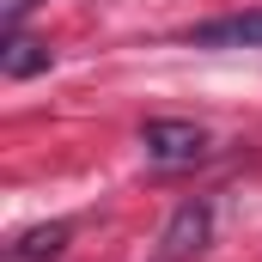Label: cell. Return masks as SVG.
Returning a JSON list of instances; mask_svg holds the SVG:
<instances>
[{
  "mask_svg": "<svg viewBox=\"0 0 262 262\" xmlns=\"http://www.w3.org/2000/svg\"><path fill=\"white\" fill-rule=\"evenodd\" d=\"M140 146H146L152 165L183 171V165H201L213 152V134L201 122H183V116H152V122H140Z\"/></svg>",
  "mask_w": 262,
  "mask_h": 262,
  "instance_id": "cell-1",
  "label": "cell"
},
{
  "mask_svg": "<svg viewBox=\"0 0 262 262\" xmlns=\"http://www.w3.org/2000/svg\"><path fill=\"white\" fill-rule=\"evenodd\" d=\"M195 49H262V12H232V18H207L189 31Z\"/></svg>",
  "mask_w": 262,
  "mask_h": 262,
  "instance_id": "cell-3",
  "label": "cell"
},
{
  "mask_svg": "<svg viewBox=\"0 0 262 262\" xmlns=\"http://www.w3.org/2000/svg\"><path fill=\"white\" fill-rule=\"evenodd\" d=\"M67 238H73V226H67V220L31 226V232H18V238L6 244V262H55V256L67 250Z\"/></svg>",
  "mask_w": 262,
  "mask_h": 262,
  "instance_id": "cell-4",
  "label": "cell"
},
{
  "mask_svg": "<svg viewBox=\"0 0 262 262\" xmlns=\"http://www.w3.org/2000/svg\"><path fill=\"white\" fill-rule=\"evenodd\" d=\"M49 43H37V37H25V31H6V43H0V73L6 79H37V73H49Z\"/></svg>",
  "mask_w": 262,
  "mask_h": 262,
  "instance_id": "cell-5",
  "label": "cell"
},
{
  "mask_svg": "<svg viewBox=\"0 0 262 262\" xmlns=\"http://www.w3.org/2000/svg\"><path fill=\"white\" fill-rule=\"evenodd\" d=\"M207 238H213V207L207 201H183L165 220V232H159V256L165 262H189V256L207 250Z\"/></svg>",
  "mask_w": 262,
  "mask_h": 262,
  "instance_id": "cell-2",
  "label": "cell"
},
{
  "mask_svg": "<svg viewBox=\"0 0 262 262\" xmlns=\"http://www.w3.org/2000/svg\"><path fill=\"white\" fill-rule=\"evenodd\" d=\"M159 262H165V256H159Z\"/></svg>",
  "mask_w": 262,
  "mask_h": 262,
  "instance_id": "cell-7",
  "label": "cell"
},
{
  "mask_svg": "<svg viewBox=\"0 0 262 262\" xmlns=\"http://www.w3.org/2000/svg\"><path fill=\"white\" fill-rule=\"evenodd\" d=\"M31 6H37V0H0V18H6V31H18V18H25Z\"/></svg>",
  "mask_w": 262,
  "mask_h": 262,
  "instance_id": "cell-6",
  "label": "cell"
}]
</instances>
